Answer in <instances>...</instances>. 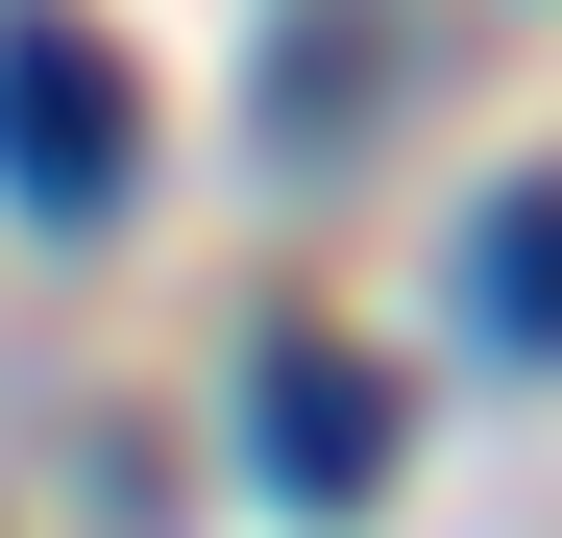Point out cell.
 I'll return each mask as SVG.
<instances>
[{
	"label": "cell",
	"mask_w": 562,
	"mask_h": 538,
	"mask_svg": "<svg viewBox=\"0 0 562 538\" xmlns=\"http://www.w3.org/2000/svg\"><path fill=\"white\" fill-rule=\"evenodd\" d=\"M269 490H294V514L392 490V368H342V343H294V368H269Z\"/></svg>",
	"instance_id": "7a4b0ae2"
},
{
	"label": "cell",
	"mask_w": 562,
	"mask_h": 538,
	"mask_svg": "<svg viewBox=\"0 0 562 538\" xmlns=\"http://www.w3.org/2000/svg\"><path fill=\"white\" fill-rule=\"evenodd\" d=\"M464 294H490V343H562V197H490V245H464Z\"/></svg>",
	"instance_id": "3957f363"
},
{
	"label": "cell",
	"mask_w": 562,
	"mask_h": 538,
	"mask_svg": "<svg viewBox=\"0 0 562 538\" xmlns=\"http://www.w3.org/2000/svg\"><path fill=\"white\" fill-rule=\"evenodd\" d=\"M123 147H147V99H123L99 25H0V197L25 221H123Z\"/></svg>",
	"instance_id": "6da1fadb"
}]
</instances>
